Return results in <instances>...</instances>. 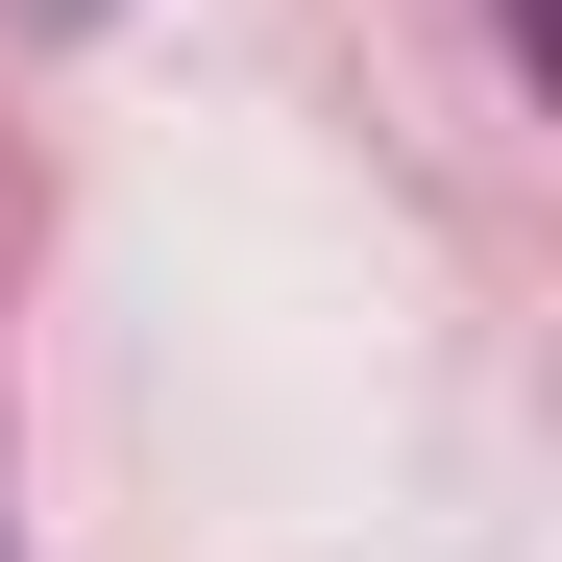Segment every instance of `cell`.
Wrapping results in <instances>:
<instances>
[{"mask_svg": "<svg viewBox=\"0 0 562 562\" xmlns=\"http://www.w3.org/2000/svg\"><path fill=\"white\" fill-rule=\"evenodd\" d=\"M49 25H99V0H49Z\"/></svg>", "mask_w": 562, "mask_h": 562, "instance_id": "obj_1", "label": "cell"}]
</instances>
